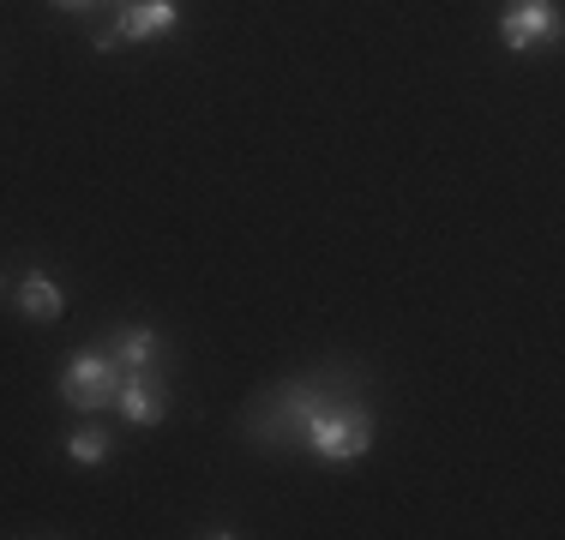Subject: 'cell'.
<instances>
[{
    "instance_id": "1",
    "label": "cell",
    "mask_w": 565,
    "mask_h": 540,
    "mask_svg": "<svg viewBox=\"0 0 565 540\" xmlns=\"http://www.w3.org/2000/svg\"><path fill=\"white\" fill-rule=\"evenodd\" d=\"M265 409H277L282 421H265V432H289V439H301L313 456H326V463H349V456H361L373 444V409L367 402H331L319 397V390H289V397H271Z\"/></svg>"
},
{
    "instance_id": "2",
    "label": "cell",
    "mask_w": 565,
    "mask_h": 540,
    "mask_svg": "<svg viewBox=\"0 0 565 540\" xmlns=\"http://www.w3.org/2000/svg\"><path fill=\"white\" fill-rule=\"evenodd\" d=\"M61 397L73 402L78 414H97V409H115V397H120V367H115V355H73V367H66L61 378Z\"/></svg>"
},
{
    "instance_id": "3",
    "label": "cell",
    "mask_w": 565,
    "mask_h": 540,
    "mask_svg": "<svg viewBox=\"0 0 565 540\" xmlns=\"http://www.w3.org/2000/svg\"><path fill=\"white\" fill-rule=\"evenodd\" d=\"M559 7L554 0H511L500 12V36L511 54H535V48H554L559 43Z\"/></svg>"
},
{
    "instance_id": "4",
    "label": "cell",
    "mask_w": 565,
    "mask_h": 540,
    "mask_svg": "<svg viewBox=\"0 0 565 540\" xmlns=\"http://www.w3.org/2000/svg\"><path fill=\"white\" fill-rule=\"evenodd\" d=\"M115 409L127 414L132 426H145V432L163 421V414H169V390H163V378H157V367H145V372H120V397H115Z\"/></svg>"
},
{
    "instance_id": "5",
    "label": "cell",
    "mask_w": 565,
    "mask_h": 540,
    "mask_svg": "<svg viewBox=\"0 0 565 540\" xmlns=\"http://www.w3.org/2000/svg\"><path fill=\"white\" fill-rule=\"evenodd\" d=\"M181 7L174 0H120L115 12V43H151V36H169Z\"/></svg>"
},
{
    "instance_id": "6",
    "label": "cell",
    "mask_w": 565,
    "mask_h": 540,
    "mask_svg": "<svg viewBox=\"0 0 565 540\" xmlns=\"http://www.w3.org/2000/svg\"><path fill=\"white\" fill-rule=\"evenodd\" d=\"M12 301H19V313L36 318V324H55L66 313V294L55 289V277H43V270H31V277L12 289Z\"/></svg>"
},
{
    "instance_id": "7",
    "label": "cell",
    "mask_w": 565,
    "mask_h": 540,
    "mask_svg": "<svg viewBox=\"0 0 565 540\" xmlns=\"http://www.w3.org/2000/svg\"><path fill=\"white\" fill-rule=\"evenodd\" d=\"M115 367L120 372H145V367H157V331H139V324H132V331H120L115 336Z\"/></svg>"
},
{
    "instance_id": "8",
    "label": "cell",
    "mask_w": 565,
    "mask_h": 540,
    "mask_svg": "<svg viewBox=\"0 0 565 540\" xmlns=\"http://www.w3.org/2000/svg\"><path fill=\"white\" fill-rule=\"evenodd\" d=\"M66 456H73V463H103V456H109V432H97V426L73 432V439H66Z\"/></svg>"
},
{
    "instance_id": "9",
    "label": "cell",
    "mask_w": 565,
    "mask_h": 540,
    "mask_svg": "<svg viewBox=\"0 0 565 540\" xmlns=\"http://www.w3.org/2000/svg\"><path fill=\"white\" fill-rule=\"evenodd\" d=\"M66 12H85V7H97V0H61Z\"/></svg>"
},
{
    "instance_id": "10",
    "label": "cell",
    "mask_w": 565,
    "mask_h": 540,
    "mask_svg": "<svg viewBox=\"0 0 565 540\" xmlns=\"http://www.w3.org/2000/svg\"><path fill=\"white\" fill-rule=\"evenodd\" d=\"M0 294H7V277H0Z\"/></svg>"
}]
</instances>
